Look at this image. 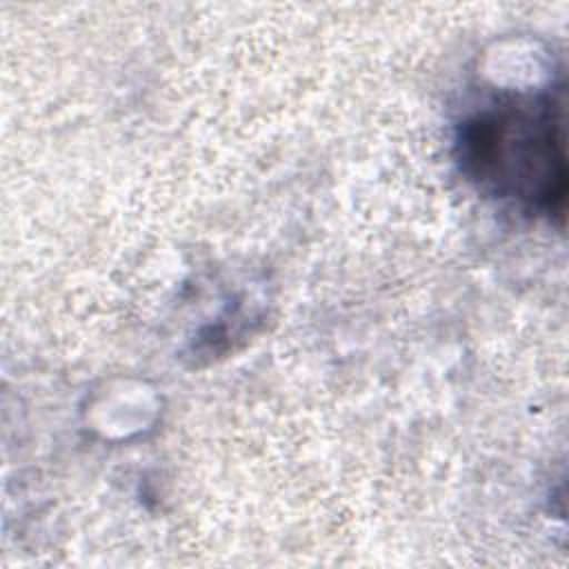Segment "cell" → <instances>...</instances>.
Here are the masks:
<instances>
[{"label": "cell", "mask_w": 569, "mask_h": 569, "mask_svg": "<svg viewBox=\"0 0 569 569\" xmlns=\"http://www.w3.org/2000/svg\"><path fill=\"white\" fill-rule=\"evenodd\" d=\"M458 164L482 193L562 216L567 164L562 107L551 91L502 96L458 124Z\"/></svg>", "instance_id": "cell-1"}]
</instances>
